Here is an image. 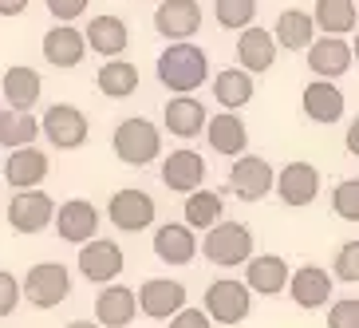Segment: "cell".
<instances>
[{
	"label": "cell",
	"mask_w": 359,
	"mask_h": 328,
	"mask_svg": "<svg viewBox=\"0 0 359 328\" xmlns=\"http://www.w3.org/2000/svg\"><path fill=\"white\" fill-rule=\"evenodd\" d=\"M67 328H103V324H99V320H72Z\"/></svg>",
	"instance_id": "ee69618b"
},
{
	"label": "cell",
	"mask_w": 359,
	"mask_h": 328,
	"mask_svg": "<svg viewBox=\"0 0 359 328\" xmlns=\"http://www.w3.org/2000/svg\"><path fill=\"white\" fill-rule=\"evenodd\" d=\"M138 313V293L127 285H115V281H107L103 293L95 296V320L107 328H127Z\"/></svg>",
	"instance_id": "44dd1931"
},
{
	"label": "cell",
	"mask_w": 359,
	"mask_h": 328,
	"mask_svg": "<svg viewBox=\"0 0 359 328\" xmlns=\"http://www.w3.org/2000/svg\"><path fill=\"white\" fill-rule=\"evenodd\" d=\"M52 218H55L52 194L36 190V186L12 194V202H8V225L16 233H40L43 225H52Z\"/></svg>",
	"instance_id": "9c48e42d"
},
{
	"label": "cell",
	"mask_w": 359,
	"mask_h": 328,
	"mask_svg": "<svg viewBox=\"0 0 359 328\" xmlns=\"http://www.w3.org/2000/svg\"><path fill=\"white\" fill-rule=\"evenodd\" d=\"M123 269H127V257H123L118 242L91 237V242L79 245V277H83V281H91V285H107V281H115Z\"/></svg>",
	"instance_id": "ba28073f"
},
{
	"label": "cell",
	"mask_w": 359,
	"mask_h": 328,
	"mask_svg": "<svg viewBox=\"0 0 359 328\" xmlns=\"http://www.w3.org/2000/svg\"><path fill=\"white\" fill-rule=\"evenodd\" d=\"M332 210L344 222H359V178H344L332 190Z\"/></svg>",
	"instance_id": "d590c367"
},
{
	"label": "cell",
	"mask_w": 359,
	"mask_h": 328,
	"mask_svg": "<svg viewBox=\"0 0 359 328\" xmlns=\"http://www.w3.org/2000/svg\"><path fill=\"white\" fill-rule=\"evenodd\" d=\"M205 138H210V147L217 150V155L237 159V155H245V147H249V127L241 123L237 111H222V115L205 119Z\"/></svg>",
	"instance_id": "d4e9b609"
},
{
	"label": "cell",
	"mask_w": 359,
	"mask_h": 328,
	"mask_svg": "<svg viewBox=\"0 0 359 328\" xmlns=\"http://www.w3.org/2000/svg\"><path fill=\"white\" fill-rule=\"evenodd\" d=\"M87 55V36L75 24H55L43 32V60L52 67H75Z\"/></svg>",
	"instance_id": "ffe728a7"
},
{
	"label": "cell",
	"mask_w": 359,
	"mask_h": 328,
	"mask_svg": "<svg viewBox=\"0 0 359 328\" xmlns=\"http://www.w3.org/2000/svg\"><path fill=\"white\" fill-rule=\"evenodd\" d=\"M87 52H99L103 60H111V55H123L130 44V28L123 16H91V24H87Z\"/></svg>",
	"instance_id": "603a6c76"
},
{
	"label": "cell",
	"mask_w": 359,
	"mask_h": 328,
	"mask_svg": "<svg viewBox=\"0 0 359 328\" xmlns=\"http://www.w3.org/2000/svg\"><path fill=\"white\" fill-rule=\"evenodd\" d=\"M351 55H355V60H359V36H355V44H351Z\"/></svg>",
	"instance_id": "f6af8a7d"
},
{
	"label": "cell",
	"mask_w": 359,
	"mask_h": 328,
	"mask_svg": "<svg viewBox=\"0 0 359 328\" xmlns=\"http://www.w3.org/2000/svg\"><path fill=\"white\" fill-rule=\"evenodd\" d=\"M273 36H276L280 48H288V52H304L308 44L316 40V20H312L308 12H300V8H285L280 16H276Z\"/></svg>",
	"instance_id": "f546056e"
},
{
	"label": "cell",
	"mask_w": 359,
	"mask_h": 328,
	"mask_svg": "<svg viewBox=\"0 0 359 328\" xmlns=\"http://www.w3.org/2000/svg\"><path fill=\"white\" fill-rule=\"evenodd\" d=\"M154 218H158V202L150 198L147 190H138V186H123L115 198L107 202V222L123 233L150 230Z\"/></svg>",
	"instance_id": "5b68a950"
},
{
	"label": "cell",
	"mask_w": 359,
	"mask_h": 328,
	"mask_svg": "<svg viewBox=\"0 0 359 328\" xmlns=\"http://www.w3.org/2000/svg\"><path fill=\"white\" fill-rule=\"evenodd\" d=\"M147 4H158V0H147Z\"/></svg>",
	"instance_id": "bcb514c9"
},
{
	"label": "cell",
	"mask_w": 359,
	"mask_h": 328,
	"mask_svg": "<svg viewBox=\"0 0 359 328\" xmlns=\"http://www.w3.org/2000/svg\"><path fill=\"white\" fill-rule=\"evenodd\" d=\"M36 135H40V123H36L32 111H20V107L0 111V147H28V143H36Z\"/></svg>",
	"instance_id": "d6a6232c"
},
{
	"label": "cell",
	"mask_w": 359,
	"mask_h": 328,
	"mask_svg": "<svg viewBox=\"0 0 359 328\" xmlns=\"http://www.w3.org/2000/svg\"><path fill=\"white\" fill-rule=\"evenodd\" d=\"M304 115L312 119V123H320V127H332V123H339L344 119V107H348V99H344V91L336 87V79H312V84L304 87Z\"/></svg>",
	"instance_id": "e0dca14e"
},
{
	"label": "cell",
	"mask_w": 359,
	"mask_h": 328,
	"mask_svg": "<svg viewBox=\"0 0 359 328\" xmlns=\"http://www.w3.org/2000/svg\"><path fill=\"white\" fill-rule=\"evenodd\" d=\"M166 328H213V320H210V313H205V308H186V305H182L178 313L170 317Z\"/></svg>",
	"instance_id": "60d3db41"
},
{
	"label": "cell",
	"mask_w": 359,
	"mask_h": 328,
	"mask_svg": "<svg viewBox=\"0 0 359 328\" xmlns=\"http://www.w3.org/2000/svg\"><path fill=\"white\" fill-rule=\"evenodd\" d=\"M213 16L225 32H241L257 20V0H217L213 4Z\"/></svg>",
	"instance_id": "e575fe53"
},
{
	"label": "cell",
	"mask_w": 359,
	"mask_h": 328,
	"mask_svg": "<svg viewBox=\"0 0 359 328\" xmlns=\"http://www.w3.org/2000/svg\"><path fill=\"white\" fill-rule=\"evenodd\" d=\"M205 103L201 99H194V91L190 96H174L166 103V111H162V123H166V131L174 138H198L201 131H205Z\"/></svg>",
	"instance_id": "484cf974"
},
{
	"label": "cell",
	"mask_w": 359,
	"mask_h": 328,
	"mask_svg": "<svg viewBox=\"0 0 359 328\" xmlns=\"http://www.w3.org/2000/svg\"><path fill=\"white\" fill-rule=\"evenodd\" d=\"M213 99L225 111H241L253 99V72H245V67H225V72H217L213 75Z\"/></svg>",
	"instance_id": "f1b7e54d"
},
{
	"label": "cell",
	"mask_w": 359,
	"mask_h": 328,
	"mask_svg": "<svg viewBox=\"0 0 359 328\" xmlns=\"http://www.w3.org/2000/svg\"><path fill=\"white\" fill-rule=\"evenodd\" d=\"M43 4H48V12L55 16V24H75L87 8H91V0H43Z\"/></svg>",
	"instance_id": "ab89813d"
},
{
	"label": "cell",
	"mask_w": 359,
	"mask_h": 328,
	"mask_svg": "<svg viewBox=\"0 0 359 328\" xmlns=\"http://www.w3.org/2000/svg\"><path fill=\"white\" fill-rule=\"evenodd\" d=\"M154 28H158V36H166V40H190V36H198V28H201L198 0H158V8H154Z\"/></svg>",
	"instance_id": "5bb4252c"
},
{
	"label": "cell",
	"mask_w": 359,
	"mask_h": 328,
	"mask_svg": "<svg viewBox=\"0 0 359 328\" xmlns=\"http://www.w3.org/2000/svg\"><path fill=\"white\" fill-rule=\"evenodd\" d=\"M32 0H0V16H20Z\"/></svg>",
	"instance_id": "b9f144b4"
},
{
	"label": "cell",
	"mask_w": 359,
	"mask_h": 328,
	"mask_svg": "<svg viewBox=\"0 0 359 328\" xmlns=\"http://www.w3.org/2000/svg\"><path fill=\"white\" fill-rule=\"evenodd\" d=\"M332 281L336 277L320 265H300L296 273H288V296L300 308H324L327 296H332Z\"/></svg>",
	"instance_id": "d6986e66"
},
{
	"label": "cell",
	"mask_w": 359,
	"mask_h": 328,
	"mask_svg": "<svg viewBox=\"0 0 359 328\" xmlns=\"http://www.w3.org/2000/svg\"><path fill=\"white\" fill-rule=\"evenodd\" d=\"M182 305H186V285H182V281L150 277L147 285L138 289V313L150 317V320H170Z\"/></svg>",
	"instance_id": "7c38bea8"
},
{
	"label": "cell",
	"mask_w": 359,
	"mask_h": 328,
	"mask_svg": "<svg viewBox=\"0 0 359 328\" xmlns=\"http://www.w3.org/2000/svg\"><path fill=\"white\" fill-rule=\"evenodd\" d=\"M43 135H48V143H52L55 150H75V147L87 143L91 123H87V115L79 111V107L52 103L48 111H43Z\"/></svg>",
	"instance_id": "52a82bcc"
},
{
	"label": "cell",
	"mask_w": 359,
	"mask_h": 328,
	"mask_svg": "<svg viewBox=\"0 0 359 328\" xmlns=\"http://www.w3.org/2000/svg\"><path fill=\"white\" fill-rule=\"evenodd\" d=\"M20 301H24V289H20V281H16L12 273H4V269H0V317H12Z\"/></svg>",
	"instance_id": "f35d334b"
},
{
	"label": "cell",
	"mask_w": 359,
	"mask_h": 328,
	"mask_svg": "<svg viewBox=\"0 0 359 328\" xmlns=\"http://www.w3.org/2000/svg\"><path fill=\"white\" fill-rule=\"evenodd\" d=\"M249 308H253V289L245 285V281H233V277H222V281H213L205 289V313L210 320L217 324H241L249 317Z\"/></svg>",
	"instance_id": "8992f818"
},
{
	"label": "cell",
	"mask_w": 359,
	"mask_h": 328,
	"mask_svg": "<svg viewBox=\"0 0 359 328\" xmlns=\"http://www.w3.org/2000/svg\"><path fill=\"white\" fill-rule=\"evenodd\" d=\"M344 143H348V155H355V159H359V115L351 119V127H348V138H344Z\"/></svg>",
	"instance_id": "7bdbcfd3"
},
{
	"label": "cell",
	"mask_w": 359,
	"mask_h": 328,
	"mask_svg": "<svg viewBox=\"0 0 359 328\" xmlns=\"http://www.w3.org/2000/svg\"><path fill=\"white\" fill-rule=\"evenodd\" d=\"M276 36L269 32V28H257V24H249V28H241V40H237V64L245 67V72H269V67L276 64Z\"/></svg>",
	"instance_id": "7402d4cb"
},
{
	"label": "cell",
	"mask_w": 359,
	"mask_h": 328,
	"mask_svg": "<svg viewBox=\"0 0 359 328\" xmlns=\"http://www.w3.org/2000/svg\"><path fill=\"white\" fill-rule=\"evenodd\" d=\"M95 84H99V91H103L107 99H127V96L138 91V67L127 64V60H118V55H111V60L99 67Z\"/></svg>",
	"instance_id": "1f68e13d"
},
{
	"label": "cell",
	"mask_w": 359,
	"mask_h": 328,
	"mask_svg": "<svg viewBox=\"0 0 359 328\" xmlns=\"http://www.w3.org/2000/svg\"><path fill=\"white\" fill-rule=\"evenodd\" d=\"M52 222L67 245H83L99 233V210H95V202H87V198H67L64 206H55Z\"/></svg>",
	"instance_id": "30bf717a"
},
{
	"label": "cell",
	"mask_w": 359,
	"mask_h": 328,
	"mask_svg": "<svg viewBox=\"0 0 359 328\" xmlns=\"http://www.w3.org/2000/svg\"><path fill=\"white\" fill-rule=\"evenodd\" d=\"M210 79V55L190 40H174L158 55V84L174 96H190Z\"/></svg>",
	"instance_id": "6da1fadb"
},
{
	"label": "cell",
	"mask_w": 359,
	"mask_h": 328,
	"mask_svg": "<svg viewBox=\"0 0 359 328\" xmlns=\"http://www.w3.org/2000/svg\"><path fill=\"white\" fill-rule=\"evenodd\" d=\"M327 328H359V301L355 296H344L327 308Z\"/></svg>",
	"instance_id": "74e56055"
},
{
	"label": "cell",
	"mask_w": 359,
	"mask_h": 328,
	"mask_svg": "<svg viewBox=\"0 0 359 328\" xmlns=\"http://www.w3.org/2000/svg\"><path fill=\"white\" fill-rule=\"evenodd\" d=\"M332 277H336V281H348V285H359V237H355V242H344L336 249Z\"/></svg>",
	"instance_id": "8d00e7d4"
},
{
	"label": "cell",
	"mask_w": 359,
	"mask_h": 328,
	"mask_svg": "<svg viewBox=\"0 0 359 328\" xmlns=\"http://www.w3.org/2000/svg\"><path fill=\"white\" fill-rule=\"evenodd\" d=\"M111 147H115V159L123 166H147V162H154L162 155V135L150 119L135 115V119H123L115 127Z\"/></svg>",
	"instance_id": "3957f363"
},
{
	"label": "cell",
	"mask_w": 359,
	"mask_h": 328,
	"mask_svg": "<svg viewBox=\"0 0 359 328\" xmlns=\"http://www.w3.org/2000/svg\"><path fill=\"white\" fill-rule=\"evenodd\" d=\"M154 254L166 265H190L198 254V233L186 222H166L162 230H154Z\"/></svg>",
	"instance_id": "cb8c5ba5"
},
{
	"label": "cell",
	"mask_w": 359,
	"mask_h": 328,
	"mask_svg": "<svg viewBox=\"0 0 359 328\" xmlns=\"http://www.w3.org/2000/svg\"><path fill=\"white\" fill-rule=\"evenodd\" d=\"M222 210H225V198L213 190H190L186 194V225L194 230H210L213 222H222Z\"/></svg>",
	"instance_id": "836d02e7"
},
{
	"label": "cell",
	"mask_w": 359,
	"mask_h": 328,
	"mask_svg": "<svg viewBox=\"0 0 359 328\" xmlns=\"http://www.w3.org/2000/svg\"><path fill=\"white\" fill-rule=\"evenodd\" d=\"M276 194L285 206H312L320 194V170L312 162H288L280 174H276Z\"/></svg>",
	"instance_id": "9a60e30c"
},
{
	"label": "cell",
	"mask_w": 359,
	"mask_h": 328,
	"mask_svg": "<svg viewBox=\"0 0 359 328\" xmlns=\"http://www.w3.org/2000/svg\"><path fill=\"white\" fill-rule=\"evenodd\" d=\"M320 32L327 36H348L355 32L359 24V12H355V0H316V12H312Z\"/></svg>",
	"instance_id": "4dcf8cb0"
},
{
	"label": "cell",
	"mask_w": 359,
	"mask_h": 328,
	"mask_svg": "<svg viewBox=\"0 0 359 328\" xmlns=\"http://www.w3.org/2000/svg\"><path fill=\"white\" fill-rule=\"evenodd\" d=\"M24 301L36 308H60L72 296V269L64 261H40L28 269V277L20 281Z\"/></svg>",
	"instance_id": "277c9868"
},
{
	"label": "cell",
	"mask_w": 359,
	"mask_h": 328,
	"mask_svg": "<svg viewBox=\"0 0 359 328\" xmlns=\"http://www.w3.org/2000/svg\"><path fill=\"white\" fill-rule=\"evenodd\" d=\"M245 285L261 296H276L288 289V261L276 254H261L245 261Z\"/></svg>",
	"instance_id": "4316f807"
},
{
	"label": "cell",
	"mask_w": 359,
	"mask_h": 328,
	"mask_svg": "<svg viewBox=\"0 0 359 328\" xmlns=\"http://www.w3.org/2000/svg\"><path fill=\"white\" fill-rule=\"evenodd\" d=\"M205 170L210 166H205V159H201L198 150L182 147V150H170L166 155V162H162V182L174 194H190L205 182Z\"/></svg>",
	"instance_id": "2e32d148"
},
{
	"label": "cell",
	"mask_w": 359,
	"mask_h": 328,
	"mask_svg": "<svg viewBox=\"0 0 359 328\" xmlns=\"http://www.w3.org/2000/svg\"><path fill=\"white\" fill-rule=\"evenodd\" d=\"M201 254L210 265H222V269L245 265L253 257V230L245 222H213L201 237Z\"/></svg>",
	"instance_id": "7a4b0ae2"
},
{
	"label": "cell",
	"mask_w": 359,
	"mask_h": 328,
	"mask_svg": "<svg viewBox=\"0 0 359 328\" xmlns=\"http://www.w3.org/2000/svg\"><path fill=\"white\" fill-rule=\"evenodd\" d=\"M229 186L241 202H261L264 194L276 186V174H273V166L264 159H257V155H237V162H233V170H229Z\"/></svg>",
	"instance_id": "8fae6325"
},
{
	"label": "cell",
	"mask_w": 359,
	"mask_h": 328,
	"mask_svg": "<svg viewBox=\"0 0 359 328\" xmlns=\"http://www.w3.org/2000/svg\"><path fill=\"white\" fill-rule=\"evenodd\" d=\"M40 91H43V75L36 72V67H8L4 72V79H0V96H4V103L8 107H20V111H32L36 103H40Z\"/></svg>",
	"instance_id": "83f0119b"
},
{
	"label": "cell",
	"mask_w": 359,
	"mask_h": 328,
	"mask_svg": "<svg viewBox=\"0 0 359 328\" xmlns=\"http://www.w3.org/2000/svg\"><path fill=\"white\" fill-rule=\"evenodd\" d=\"M4 182H8L12 190H28V186H40L48 178V170H52V159L43 155L40 147H16L8 150V159H4Z\"/></svg>",
	"instance_id": "4fadbf2b"
},
{
	"label": "cell",
	"mask_w": 359,
	"mask_h": 328,
	"mask_svg": "<svg viewBox=\"0 0 359 328\" xmlns=\"http://www.w3.org/2000/svg\"><path fill=\"white\" fill-rule=\"evenodd\" d=\"M355 12H359V0H355Z\"/></svg>",
	"instance_id": "7dc6e473"
},
{
	"label": "cell",
	"mask_w": 359,
	"mask_h": 328,
	"mask_svg": "<svg viewBox=\"0 0 359 328\" xmlns=\"http://www.w3.org/2000/svg\"><path fill=\"white\" fill-rule=\"evenodd\" d=\"M308 52V72H316L320 79H339V75L351 67V44L348 40H339V36H327L324 32V40H312L304 48Z\"/></svg>",
	"instance_id": "ac0fdd59"
}]
</instances>
